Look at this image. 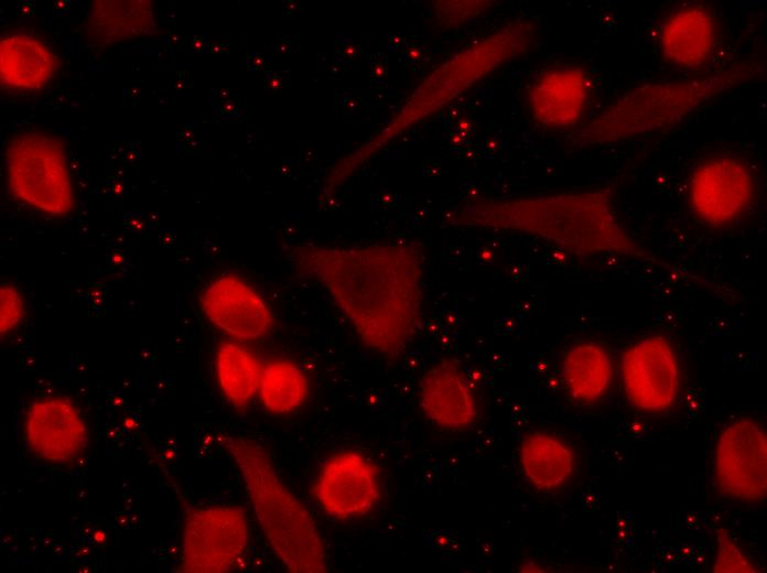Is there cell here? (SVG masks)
<instances>
[{
    "mask_svg": "<svg viewBox=\"0 0 767 573\" xmlns=\"http://www.w3.org/2000/svg\"><path fill=\"white\" fill-rule=\"evenodd\" d=\"M590 75L579 67L545 72L538 77L529 94L533 118L545 127L575 126L583 117L590 100Z\"/></svg>",
    "mask_w": 767,
    "mask_h": 573,
    "instance_id": "9a60e30c",
    "label": "cell"
},
{
    "mask_svg": "<svg viewBox=\"0 0 767 573\" xmlns=\"http://www.w3.org/2000/svg\"><path fill=\"white\" fill-rule=\"evenodd\" d=\"M720 489L744 501H757L767 493V437L753 420L738 419L721 432L714 457Z\"/></svg>",
    "mask_w": 767,
    "mask_h": 573,
    "instance_id": "ba28073f",
    "label": "cell"
},
{
    "mask_svg": "<svg viewBox=\"0 0 767 573\" xmlns=\"http://www.w3.org/2000/svg\"><path fill=\"white\" fill-rule=\"evenodd\" d=\"M219 386L236 408H245L258 391L261 367L257 357L234 343H223L216 356Z\"/></svg>",
    "mask_w": 767,
    "mask_h": 573,
    "instance_id": "d6986e66",
    "label": "cell"
},
{
    "mask_svg": "<svg viewBox=\"0 0 767 573\" xmlns=\"http://www.w3.org/2000/svg\"><path fill=\"white\" fill-rule=\"evenodd\" d=\"M259 390L264 408L283 414L303 403L309 383L301 369L291 361L273 360L262 370Z\"/></svg>",
    "mask_w": 767,
    "mask_h": 573,
    "instance_id": "ffe728a7",
    "label": "cell"
},
{
    "mask_svg": "<svg viewBox=\"0 0 767 573\" xmlns=\"http://www.w3.org/2000/svg\"><path fill=\"white\" fill-rule=\"evenodd\" d=\"M248 543L245 512L239 507H193L185 511L180 571L222 573L244 558Z\"/></svg>",
    "mask_w": 767,
    "mask_h": 573,
    "instance_id": "8992f818",
    "label": "cell"
},
{
    "mask_svg": "<svg viewBox=\"0 0 767 573\" xmlns=\"http://www.w3.org/2000/svg\"><path fill=\"white\" fill-rule=\"evenodd\" d=\"M755 62L688 78L636 85L612 100L579 133L583 145L611 144L676 127L709 101L749 82Z\"/></svg>",
    "mask_w": 767,
    "mask_h": 573,
    "instance_id": "7a4b0ae2",
    "label": "cell"
},
{
    "mask_svg": "<svg viewBox=\"0 0 767 573\" xmlns=\"http://www.w3.org/2000/svg\"><path fill=\"white\" fill-rule=\"evenodd\" d=\"M713 572H756L750 560L723 529L717 532V555Z\"/></svg>",
    "mask_w": 767,
    "mask_h": 573,
    "instance_id": "44dd1931",
    "label": "cell"
},
{
    "mask_svg": "<svg viewBox=\"0 0 767 573\" xmlns=\"http://www.w3.org/2000/svg\"><path fill=\"white\" fill-rule=\"evenodd\" d=\"M201 305L214 325L235 338L257 339L273 325L264 300L233 274L213 280L201 296Z\"/></svg>",
    "mask_w": 767,
    "mask_h": 573,
    "instance_id": "8fae6325",
    "label": "cell"
},
{
    "mask_svg": "<svg viewBox=\"0 0 767 573\" xmlns=\"http://www.w3.org/2000/svg\"><path fill=\"white\" fill-rule=\"evenodd\" d=\"M716 42V22L702 4H689L670 13L658 32V47L671 65L695 71L707 63Z\"/></svg>",
    "mask_w": 767,
    "mask_h": 573,
    "instance_id": "5bb4252c",
    "label": "cell"
},
{
    "mask_svg": "<svg viewBox=\"0 0 767 573\" xmlns=\"http://www.w3.org/2000/svg\"><path fill=\"white\" fill-rule=\"evenodd\" d=\"M56 57L37 39L14 34L0 42L1 82L6 86L32 90L44 86L56 71Z\"/></svg>",
    "mask_w": 767,
    "mask_h": 573,
    "instance_id": "2e32d148",
    "label": "cell"
},
{
    "mask_svg": "<svg viewBox=\"0 0 767 573\" xmlns=\"http://www.w3.org/2000/svg\"><path fill=\"white\" fill-rule=\"evenodd\" d=\"M25 435L31 448L53 463H66L80 454L88 436L79 412L61 398L43 399L29 407Z\"/></svg>",
    "mask_w": 767,
    "mask_h": 573,
    "instance_id": "4fadbf2b",
    "label": "cell"
},
{
    "mask_svg": "<svg viewBox=\"0 0 767 573\" xmlns=\"http://www.w3.org/2000/svg\"><path fill=\"white\" fill-rule=\"evenodd\" d=\"M625 392L639 409L660 411L671 407L679 393L680 368L668 339L660 335L645 337L622 358Z\"/></svg>",
    "mask_w": 767,
    "mask_h": 573,
    "instance_id": "9c48e42d",
    "label": "cell"
},
{
    "mask_svg": "<svg viewBox=\"0 0 767 573\" xmlns=\"http://www.w3.org/2000/svg\"><path fill=\"white\" fill-rule=\"evenodd\" d=\"M520 462L526 477L538 489L561 486L574 471V456L569 446L542 432L531 433L523 439Z\"/></svg>",
    "mask_w": 767,
    "mask_h": 573,
    "instance_id": "ac0fdd59",
    "label": "cell"
},
{
    "mask_svg": "<svg viewBox=\"0 0 767 573\" xmlns=\"http://www.w3.org/2000/svg\"><path fill=\"white\" fill-rule=\"evenodd\" d=\"M419 403L425 418L445 430L468 429L478 415L472 385L453 359H442L425 371L420 382Z\"/></svg>",
    "mask_w": 767,
    "mask_h": 573,
    "instance_id": "7c38bea8",
    "label": "cell"
},
{
    "mask_svg": "<svg viewBox=\"0 0 767 573\" xmlns=\"http://www.w3.org/2000/svg\"><path fill=\"white\" fill-rule=\"evenodd\" d=\"M9 183L17 197L52 215L74 207L72 180L58 140L41 132L21 133L7 151Z\"/></svg>",
    "mask_w": 767,
    "mask_h": 573,
    "instance_id": "5b68a950",
    "label": "cell"
},
{
    "mask_svg": "<svg viewBox=\"0 0 767 573\" xmlns=\"http://www.w3.org/2000/svg\"><path fill=\"white\" fill-rule=\"evenodd\" d=\"M757 181L752 167L732 155L712 156L695 166L688 182L693 214L705 225L734 224L753 205Z\"/></svg>",
    "mask_w": 767,
    "mask_h": 573,
    "instance_id": "52a82bcc",
    "label": "cell"
},
{
    "mask_svg": "<svg viewBox=\"0 0 767 573\" xmlns=\"http://www.w3.org/2000/svg\"><path fill=\"white\" fill-rule=\"evenodd\" d=\"M224 446L235 461L259 525L283 565L293 573L326 572L325 545L316 523L282 483L266 450L240 435H227Z\"/></svg>",
    "mask_w": 767,
    "mask_h": 573,
    "instance_id": "277c9868",
    "label": "cell"
},
{
    "mask_svg": "<svg viewBox=\"0 0 767 573\" xmlns=\"http://www.w3.org/2000/svg\"><path fill=\"white\" fill-rule=\"evenodd\" d=\"M314 495L331 517L348 519L366 515L380 498L378 469L359 453L335 454L321 467Z\"/></svg>",
    "mask_w": 767,
    "mask_h": 573,
    "instance_id": "30bf717a",
    "label": "cell"
},
{
    "mask_svg": "<svg viewBox=\"0 0 767 573\" xmlns=\"http://www.w3.org/2000/svg\"><path fill=\"white\" fill-rule=\"evenodd\" d=\"M562 376L573 399L582 402L596 401L612 383L611 357L606 349L596 343H579L565 353Z\"/></svg>",
    "mask_w": 767,
    "mask_h": 573,
    "instance_id": "e0dca14e",
    "label": "cell"
},
{
    "mask_svg": "<svg viewBox=\"0 0 767 573\" xmlns=\"http://www.w3.org/2000/svg\"><path fill=\"white\" fill-rule=\"evenodd\" d=\"M296 263L330 292L365 346L396 358L413 340L424 305L423 262L414 250L310 249Z\"/></svg>",
    "mask_w": 767,
    "mask_h": 573,
    "instance_id": "6da1fadb",
    "label": "cell"
},
{
    "mask_svg": "<svg viewBox=\"0 0 767 573\" xmlns=\"http://www.w3.org/2000/svg\"><path fill=\"white\" fill-rule=\"evenodd\" d=\"M0 331L1 335L14 329L23 315V303L17 289L3 284L0 289Z\"/></svg>",
    "mask_w": 767,
    "mask_h": 573,
    "instance_id": "7402d4cb",
    "label": "cell"
},
{
    "mask_svg": "<svg viewBox=\"0 0 767 573\" xmlns=\"http://www.w3.org/2000/svg\"><path fill=\"white\" fill-rule=\"evenodd\" d=\"M498 224L587 256L648 258L622 225L612 191L601 188L511 202L498 207Z\"/></svg>",
    "mask_w": 767,
    "mask_h": 573,
    "instance_id": "3957f363",
    "label": "cell"
}]
</instances>
